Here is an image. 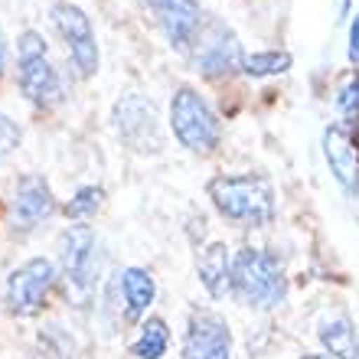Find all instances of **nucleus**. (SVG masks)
I'll list each match as a JSON object with an SVG mask.
<instances>
[{
    "instance_id": "20",
    "label": "nucleus",
    "mask_w": 359,
    "mask_h": 359,
    "mask_svg": "<svg viewBox=\"0 0 359 359\" xmlns=\"http://www.w3.org/2000/svg\"><path fill=\"white\" fill-rule=\"evenodd\" d=\"M337 108L343 111L346 124L359 121V72H353V76L340 86V92H337Z\"/></svg>"
},
{
    "instance_id": "24",
    "label": "nucleus",
    "mask_w": 359,
    "mask_h": 359,
    "mask_svg": "<svg viewBox=\"0 0 359 359\" xmlns=\"http://www.w3.org/2000/svg\"><path fill=\"white\" fill-rule=\"evenodd\" d=\"M346 13H350V0H340V4H337V20H343Z\"/></svg>"
},
{
    "instance_id": "22",
    "label": "nucleus",
    "mask_w": 359,
    "mask_h": 359,
    "mask_svg": "<svg viewBox=\"0 0 359 359\" xmlns=\"http://www.w3.org/2000/svg\"><path fill=\"white\" fill-rule=\"evenodd\" d=\"M350 62L353 66H359V13H356V20H353V27H350Z\"/></svg>"
},
{
    "instance_id": "8",
    "label": "nucleus",
    "mask_w": 359,
    "mask_h": 359,
    "mask_svg": "<svg viewBox=\"0 0 359 359\" xmlns=\"http://www.w3.org/2000/svg\"><path fill=\"white\" fill-rule=\"evenodd\" d=\"M56 281V265L49 258H29L27 265L10 271L7 278V304L17 317H33L46 301L49 287Z\"/></svg>"
},
{
    "instance_id": "15",
    "label": "nucleus",
    "mask_w": 359,
    "mask_h": 359,
    "mask_svg": "<svg viewBox=\"0 0 359 359\" xmlns=\"http://www.w3.org/2000/svg\"><path fill=\"white\" fill-rule=\"evenodd\" d=\"M196 271H199V284L209 291V297H226V291L232 287V258H229V248L222 242H212L199 255Z\"/></svg>"
},
{
    "instance_id": "19",
    "label": "nucleus",
    "mask_w": 359,
    "mask_h": 359,
    "mask_svg": "<svg viewBox=\"0 0 359 359\" xmlns=\"http://www.w3.org/2000/svg\"><path fill=\"white\" fill-rule=\"evenodd\" d=\"M104 206V189L102 187H82L76 193V196L66 203V212L69 219H76V222H86V219H95L98 212H102Z\"/></svg>"
},
{
    "instance_id": "10",
    "label": "nucleus",
    "mask_w": 359,
    "mask_h": 359,
    "mask_svg": "<svg viewBox=\"0 0 359 359\" xmlns=\"http://www.w3.org/2000/svg\"><path fill=\"white\" fill-rule=\"evenodd\" d=\"M183 359H232L229 323L212 311H196L183 337Z\"/></svg>"
},
{
    "instance_id": "3",
    "label": "nucleus",
    "mask_w": 359,
    "mask_h": 359,
    "mask_svg": "<svg viewBox=\"0 0 359 359\" xmlns=\"http://www.w3.org/2000/svg\"><path fill=\"white\" fill-rule=\"evenodd\" d=\"M17 82L20 92L27 95V102L43 111L62 104L66 98V86L46 56V39L36 29H27L17 39Z\"/></svg>"
},
{
    "instance_id": "18",
    "label": "nucleus",
    "mask_w": 359,
    "mask_h": 359,
    "mask_svg": "<svg viewBox=\"0 0 359 359\" xmlns=\"http://www.w3.org/2000/svg\"><path fill=\"white\" fill-rule=\"evenodd\" d=\"M291 53L287 49H268V53H248L242 59V72L255 79H265V76H284L291 69Z\"/></svg>"
},
{
    "instance_id": "14",
    "label": "nucleus",
    "mask_w": 359,
    "mask_h": 359,
    "mask_svg": "<svg viewBox=\"0 0 359 359\" xmlns=\"http://www.w3.org/2000/svg\"><path fill=\"white\" fill-rule=\"evenodd\" d=\"M118 291L124 301V320L137 323L157 297V284H154V274L144 268H124L118 274Z\"/></svg>"
},
{
    "instance_id": "21",
    "label": "nucleus",
    "mask_w": 359,
    "mask_h": 359,
    "mask_svg": "<svg viewBox=\"0 0 359 359\" xmlns=\"http://www.w3.org/2000/svg\"><path fill=\"white\" fill-rule=\"evenodd\" d=\"M20 147V124L7 114H0V163Z\"/></svg>"
},
{
    "instance_id": "17",
    "label": "nucleus",
    "mask_w": 359,
    "mask_h": 359,
    "mask_svg": "<svg viewBox=\"0 0 359 359\" xmlns=\"http://www.w3.org/2000/svg\"><path fill=\"white\" fill-rule=\"evenodd\" d=\"M167 346H170V330H167V323H163L161 317H147V320L141 323V333H137L131 353L137 359H163L167 356Z\"/></svg>"
},
{
    "instance_id": "25",
    "label": "nucleus",
    "mask_w": 359,
    "mask_h": 359,
    "mask_svg": "<svg viewBox=\"0 0 359 359\" xmlns=\"http://www.w3.org/2000/svg\"><path fill=\"white\" fill-rule=\"evenodd\" d=\"M301 359H327V356H301Z\"/></svg>"
},
{
    "instance_id": "12",
    "label": "nucleus",
    "mask_w": 359,
    "mask_h": 359,
    "mask_svg": "<svg viewBox=\"0 0 359 359\" xmlns=\"http://www.w3.org/2000/svg\"><path fill=\"white\" fill-rule=\"evenodd\" d=\"M56 209V199H53V189L43 177L36 173H27V177L17 180V189H13V199H10V216H13V226L17 229H36L43 219L53 216Z\"/></svg>"
},
{
    "instance_id": "4",
    "label": "nucleus",
    "mask_w": 359,
    "mask_h": 359,
    "mask_svg": "<svg viewBox=\"0 0 359 359\" xmlns=\"http://www.w3.org/2000/svg\"><path fill=\"white\" fill-rule=\"evenodd\" d=\"M170 128L177 141L193 154H209L222 137V124L209 102L193 88H177L170 102Z\"/></svg>"
},
{
    "instance_id": "23",
    "label": "nucleus",
    "mask_w": 359,
    "mask_h": 359,
    "mask_svg": "<svg viewBox=\"0 0 359 359\" xmlns=\"http://www.w3.org/2000/svg\"><path fill=\"white\" fill-rule=\"evenodd\" d=\"M4 69H7V39L0 33V76H4Z\"/></svg>"
},
{
    "instance_id": "6",
    "label": "nucleus",
    "mask_w": 359,
    "mask_h": 359,
    "mask_svg": "<svg viewBox=\"0 0 359 359\" xmlns=\"http://www.w3.org/2000/svg\"><path fill=\"white\" fill-rule=\"evenodd\" d=\"M114 124L121 141L137 154H157L163 147L161 121H157V108L141 95H124L114 104Z\"/></svg>"
},
{
    "instance_id": "7",
    "label": "nucleus",
    "mask_w": 359,
    "mask_h": 359,
    "mask_svg": "<svg viewBox=\"0 0 359 359\" xmlns=\"http://www.w3.org/2000/svg\"><path fill=\"white\" fill-rule=\"evenodd\" d=\"M199 43H196V53H193V66H196L199 76L206 79H226L232 76L236 69H242V46H238L236 33L226 27V23H219L212 20L206 29H199Z\"/></svg>"
},
{
    "instance_id": "11",
    "label": "nucleus",
    "mask_w": 359,
    "mask_h": 359,
    "mask_svg": "<svg viewBox=\"0 0 359 359\" xmlns=\"http://www.w3.org/2000/svg\"><path fill=\"white\" fill-rule=\"evenodd\" d=\"M144 7L154 13L157 27L163 29L170 46L187 49L189 43H196L199 29H203L199 0H144Z\"/></svg>"
},
{
    "instance_id": "9",
    "label": "nucleus",
    "mask_w": 359,
    "mask_h": 359,
    "mask_svg": "<svg viewBox=\"0 0 359 359\" xmlns=\"http://www.w3.org/2000/svg\"><path fill=\"white\" fill-rule=\"evenodd\" d=\"M62 271L76 291H92L102 271V258H98V242L88 226H69L62 236Z\"/></svg>"
},
{
    "instance_id": "5",
    "label": "nucleus",
    "mask_w": 359,
    "mask_h": 359,
    "mask_svg": "<svg viewBox=\"0 0 359 359\" xmlns=\"http://www.w3.org/2000/svg\"><path fill=\"white\" fill-rule=\"evenodd\" d=\"M53 23H56L59 36L66 39V53L72 59V66L82 79H92L98 72V43H95L92 20L82 7L76 4H56L53 7Z\"/></svg>"
},
{
    "instance_id": "13",
    "label": "nucleus",
    "mask_w": 359,
    "mask_h": 359,
    "mask_svg": "<svg viewBox=\"0 0 359 359\" xmlns=\"http://www.w3.org/2000/svg\"><path fill=\"white\" fill-rule=\"evenodd\" d=\"M323 157H327L333 180L353 196L359 187V147L346 124H330L323 131Z\"/></svg>"
},
{
    "instance_id": "16",
    "label": "nucleus",
    "mask_w": 359,
    "mask_h": 359,
    "mask_svg": "<svg viewBox=\"0 0 359 359\" xmlns=\"http://www.w3.org/2000/svg\"><path fill=\"white\" fill-rule=\"evenodd\" d=\"M320 343L337 359H359V333L350 317H337L320 327Z\"/></svg>"
},
{
    "instance_id": "2",
    "label": "nucleus",
    "mask_w": 359,
    "mask_h": 359,
    "mask_svg": "<svg viewBox=\"0 0 359 359\" xmlns=\"http://www.w3.org/2000/svg\"><path fill=\"white\" fill-rule=\"evenodd\" d=\"M229 291L248 307L271 311L284 301L287 284H284L278 258H271L265 248H242L232 258V287Z\"/></svg>"
},
{
    "instance_id": "1",
    "label": "nucleus",
    "mask_w": 359,
    "mask_h": 359,
    "mask_svg": "<svg viewBox=\"0 0 359 359\" xmlns=\"http://www.w3.org/2000/svg\"><path fill=\"white\" fill-rule=\"evenodd\" d=\"M209 199L222 216L238 226L265 229L274 219V189L265 177L255 173L209 180Z\"/></svg>"
}]
</instances>
